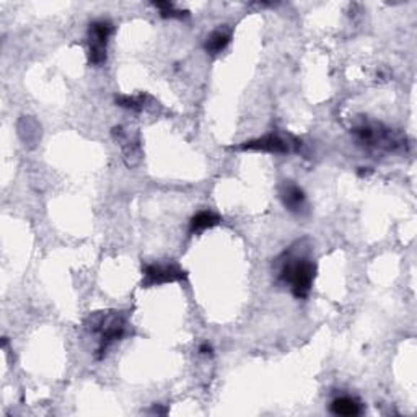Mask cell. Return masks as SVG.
Instances as JSON below:
<instances>
[{
  "label": "cell",
  "mask_w": 417,
  "mask_h": 417,
  "mask_svg": "<svg viewBox=\"0 0 417 417\" xmlns=\"http://www.w3.org/2000/svg\"><path fill=\"white\" fill-rule=\"evenodd\" d=\"M155 9L160 10V15L163 19H178V20H183L184 16H188L189 14L186 12V10H178L174 7L173 2H154L152 4Z\"/></svg>",
  "instance_id": "8fae6325"
},
{
  "label": "cell",
  "mask_w": 417,
  "mask_h": 417,
  "mask_svg": "<svg viewBox=\"0 0 417 417\" xmlns=\"http://www.w3.org/2000/svg\"><path fill=\"white\" fill-rule=\"evenodd\" d=\"M331 413L342 417H356L362 414V406L352 396H339L331 403Z\"/></svg>",
  "instance_id": "ba28073f"
},
{
  "label": "cell",
  "mask_w": 417,
  "mask_h": 417,
  "mask_svg": "<svg viewBox=\"0 0 417 417\" xmlns=\"http://www.w3.org/2000/svg\"><path fill=\"white\" fill-rule=\"evenodd\" d=\"M302 145V142L298 139H294L290 142V140H285L284 137H280L279 134H266L263 135V137L259 139H253V140H248V142H243L241 145H238L236 149L240 150H256V152H266V154H290L292 149H298Z\"/></svg>",
  "instance_id": "8992f818"
},
{
  "label": "cell",
  "mask_w": 417,
  "mask_h": 417,
  "mask_svg": "<svg viewBox=\"0 0 417 417\" xmlns=\"http://www.w3.org/2000/svg\"><path fill=\"white\" fill-rule=\"evenodd\" d=\"M212 352H213V349L208 342H204L199 346V354H202V356H212Z\"/></svg>",
  "instance_id": "4fadbf2b"
},
{
  "label": "cell",
  "mask_w": 417,
  "mask_h": 417,
  "mask_svg": "<svg viewBox=\"0 0 417 417\" xmlns=\"http://www.w3.org/2000/svg\"><path fill=\"white\" fill-rule=\"evenodd\" d=\"M218 222H221V217H218L217 213H213L211 211H201V212H197L193 218H191L189 233L197 235V233L204 232V230H207V228L216 227V225H218Z\"/></svg>",
  "instance_id": "30bf717a"
},
{
  "label": "cell",
  "mask_w": 417,
  "mask_h": 417,
  "mask_svg": "<svg viewBox=\"0 0 417 417\" xmlns=\"http://www.w3.org/2000/svg\"><path fill=\"white\" fill-rule=\"evenodd\" d=\"M144 287H155L170 283H179L184 280L186 270L178 266L176 263H152L144 268Z\"/></svg>",
  "instance_id": "5b68a950"
},
{
  "label": "cell",
  "mask_w": 417,
  "mask_h": 417,
  "mask_svg": "<svg viewBox=\"0 0 417 417\" xmlns=\"http://www.w3.org/2000/svg\"><path fill=\"white\" fill-rule=\"evenodd\" d=\"M354 137L357 139L359 145L369 150H381V152H398L406 145V139L396 134L390 127L381 126V124L364 122L360 126L352 129Z\"/></svg>",
  "instance_id": "7a4b0ae2"
},
{
  "label": "cell",
  "mask_w": 417,
  "mask_h": 417,
  "mask_svg": "<svg viewBox=\"0 0 417 417\" xmlns=\"http://www.w3.org/2000/svg\"><path fill=\"white\" fill-rule=\"evenodd\" d=\"M115 33V25L110 20H95L88 28V62L95 67L106 62V48Z\"/></svg>",
  "instance_id": "277c9868"
},
{
  "label": "cell",
  "mask_w": 417,
  "mask_h": 417,
  "mask_svg": "<svg viewBox=\"0 0 417 417\" xmlns=\"http://www.w3.org/2000/svg\"><path fill=\"white\" fill-rule=\"evenodd\" d=\"M230 39H232V35H230L227 28H217V30H213L211 35L206 38L204 49L207 51V54H221L230 44Z\"/></svg>",
  "instance_id": "9c48e42d"
},
{
  "label": "cell",
  "mask_w": 417,
  "mask_h": 417,
  "mask_svg": "<svg viewBox=\"0 0 417 417\" xmlns=\"http://www.w3.org/2000/svg\"><path fill=\"white\" fill-rule=\"evenodd\" d=\"M152 413H155V414H167V409H162L160 406H154V411H152Z\"/></svg>",
  "instance_id": "5bb4252c"
},
{
  "label": "cell",
  "mask_w": 417,
  "mask_h": 417,
  "mask_svg": "<svg viewBox=\"0 0 417 417\" xmlns=\"http://www.w3.org/2000/svg\"><path fill=\"white\" fill-rule=\"evenodd\" d=\"M307 248L305 241H297L275 263L279 283L289 285L295 298H307L317 278V264L310 258Z\"/></svg>",
  "instance_id": "6da1fadb"
},
{
  "label": "cell",
  "mask_w": 417,
  "mask_h": 417,
  "mask_svg": "<svg viewBox=\"0 0 417 417\" xmlns=\"http://www.w3.org/2000/svg\"><path fill=\"white\" fill-rule=\"evenodd\" d=\"M279 197L290 213L305 216L308 212L307 196L300 186H297L294 181H284L279 186Z\"/></svg>",
  "instance_id": "52a82bcc"
},
{
  "label": "cell",
  "mask_w": 417,
  "mask_h": 417,
  "mask_svg": "<svg viewBox=\"0 0 417 417\" xmlns=\"http://www.w3.org/2000/svg\"><path fill=\"white\" fill-rule=\"evenodd\" d=\"M127 318L122 312H101L95 315L90 324V331L100 336V346L97 349V359H101L108 351L111 344L121 341L126 334Z\"/></svg>",
  "instance_id": "3957f363"
},
{
  "label": "cell",
  "mask_w": 417,
  "mask_h": 417,
  "mask_svg": "<svg viewBox=\"0 0 417 417\" xmlns=\"http://www.w3.org/2000/svg\"><path fill=\"white\" fill-rule=\"evenodd\" d=\"M116 105L124 110L140 111L144 108V97H129V95H121L116 97Z\"/></svg>",
  "instance_id": "7c38bea8"
}]
</instances>
